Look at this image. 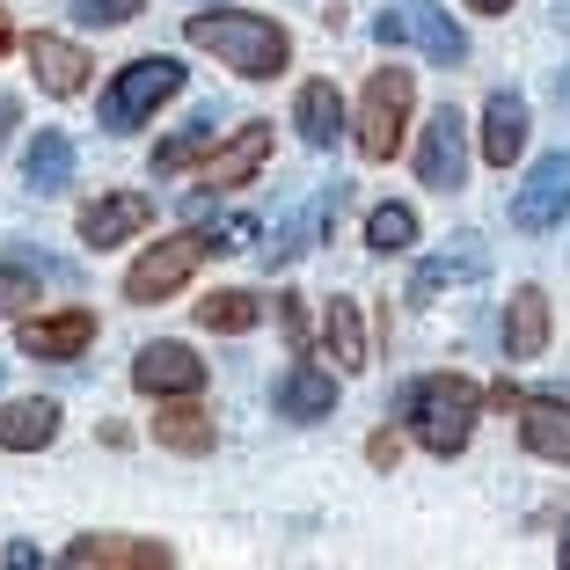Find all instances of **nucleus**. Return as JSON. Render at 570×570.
I'll use <instances>...</instances> for the list:
<instances>
[{
    "mask_svg": "<svg viewBox=\"0 0 570 570\" xmlns=\"http://www.w3.org/2000/svg\"><path fill=\"white\" fill-rule=\"evenodd\" d=\"M184 37L198 51H213L219 67L242 73V81H278V73L293 67V30H285L278 16H249V8L205 0V16H184Z\"/></svg>",
    "mask_w": 570,
    "mask_h": 570,
    "instance_id": "1",
    "label": "nucleus"
},
{
    "mask_svg": "<svg viewBox=\"0 0 570 570\" xmlns=\"http://www.w3.org/2000/svg\"><path fill=\"white\" fill-rule=\"evenodd\" d=\"M395 417L417 432L424 453L453 461V453H469L475 424H483V395H475L469 373H424V381L395 387Z\"/></svg>",
    "mask_w": 570,
    "mask_h": 570,
    "instance_id": "2",
    "label": "nucleus"
},
{
    "mask_svg": "<svg viewBox=\"0 0 570 570\" xmlns=\"http://www.w3.org/2000/svg\"><path fill=\"white\" fill-rule=\"evenodd\" d=\"M176 96H184V59H168V51L125 59V67L102 81L96 125H102V132H139V125H147L161 102H176Z\"/></svg>",
    "mask_w": 570,
    "mask_h": 570,
    "instance_id": "3",
    "label": "nucleus"
},
{
    "mask_svg": "<svg viewBox=\"0 0 570 570\" xmlns=\"http://www.w3.org/2000/svg\"><path fill=\"white\" fill-rule=\"evenodd\" d=\"M410 118H417V73L403 67L366 73V96H358V118H352L358 161H395V147L410 139Z\"/></svg>",
    "mask_w": 570,
    "mask_h": 570,
    "instance_id": "4",
    "label": "nucleus"
},
{
    "mask_svg": "<svg viewBox=\"0 0 570 570\" xmlns=\"http://www.w3.org/2000/svg\"><path fill=\"white\" fill-rule=\"evenodd\" d=\"M373 37H381V45H417L432 67H461V59H469V30H461L439 0H387L381 16H373Z\"/></svg>",
    "mask_w": 570,
    "mask_h": 570,
    "instance_id": "5",
    "label": "nucleus"
},
{
    "mask_svg": "<svg viewBox=\"0 0 570 570\" xmlns=\"http://www.w3.org/2000/svg\"><path fill=\"white\" fill-rule=\"evenodd\" d=\"M198 264H205L198 227H184V235H161L154 249H139V264H132V271H125V301H132V307H161V301H176Z\"/></svg>",
    "mask_w": 570,
    "mask_h": 570,
    "instance_id": "6",
    "label": "nucleus"
},
{
    "mask_svg": "<svg viewBox=\"0 0 570 570\" xmlns=\"http://www.w3.org/2000/svg\"><path fill=\"white\" fill-rule=\"evenodd\" d=\"M264 161H271V125L249 118L242 132H227V139L213 147V161H205V176H198V198H190V213H205V205L227 198V190H249L256 176H264Z\"/></svg>",
    "mask_w": 570,
    "mask_h": 570,
    "instance_id": "7",
    "label": "nucleus"
},
{
    "mask_svg": "<svg viewBox=\"0 0 570 570\" xmlns=\"http://www.w3.org/2000/svg\"><path fill=\"white\" fill-rule=\"evenodd\" d=\"M417 184L439 190V198H453V190L469 184V118L453 102H439L417 132Z\"/></svg>",
    "mask_w": 570,
    "mask_h": 570,
    "instance_id": "8",
    "label": "nucleus"
},
{
    "mask_svg": "<svg viewBox=\"0 0 570 570\" xmlns=\"http://www.w3.org/2000/svg\"><path fill=\"white\" fill-rule=\"evenodd\" d=\"M570 219V154H541L527 168V184L512 190V227L520 235H549Z\"/></svg>",
    "mask_w": 570,
    "mask_h": 570,
    "instance_id": "9",
    "label": "nucleus"
},
{
    "mask_svg": "<svg viewBox=\"0 0 570 570\" xmlns=\"http://www.w3.org/2000/svg\"><path fill=\"white\" fill-rule=\"evenodd\" d=\"M16 344H22V358L73 366V358L96 344V315H88V307H45V315H22L16 322Z\"/></svg>",
    "mask_w": 570,
    "mask_h": 570,
    "instance_id": "10",
    "label": "nucleus"
},
{
    "mask_svg": "<svg viewBox=\"0 0 570 570\" xmlns=\"http://www.w3.org/2000/svg\"><path fill=\"white\" fill-rule=\"evenodd\" d=\"M205 381H213L205 358L190 352V344H176V336L139 344V352H132V387H139V395H154V403H161V395H205Z\"/></svg>",
    "mask_w": 570,
    "mask_h": 570,
    "instance_id": "11",
    "label": "nucleus"
},
{
    "mask_svg": "<svg viewBox=\"0 0 570 570\" xmlns=\"http://www.w3.org/2000/svg\"><path fill=\"white\" fill-rule=\"evenodd\" d=\"M73 227H81L88 249H125L132 235H147V227H154V198H147V190H102V198L81 205Z\"/></svg>",
    "mask_w": 570,
    "mask_h": 570,
    "instance_id": "12",
    "label": "nucleus"
},
{
    "mask_svg": "<svg viewBox=\"0 0 570 570\" xmlns=\"http://www.w3.org/2000/svg\"><path fill=\"white\" fill-rule=\"evenodd\" d=\"M59 563L67 570H168L176 549L168 541H139V534H81V541H67Z\"/></svg>",
    "mask_w": 570,
    "mask_h": 570,
    "instance_id": "13",
    "label": "nucleus"
},
{
    "mask_svg": "<svg viewBox=\"0 0 570 570\" xmlns=\"http://www.w3.org/2000/svg\"><path fill=\"white\" fill-rule=\"evenodd\" d=\"M527 139H534V110H527L520 88H498V96L483 102V132H475V147H483L490 168H512L527 154Z\"/></svg>",
    "mask_w": 570,
    "mask_h": 570,
    "instance_id": "14",
    "label": "nucleus"
},
{
    "mask_svg": "<svg viewBox=\"0 0 570 570\" xmlns=\"http://www.w3.org/2000/svg\"><path fill=\"white\" fill-rule=\"evenodd\" d=\"M30 73H37V88H45L51 102H67V96H81V88H88L96 59H88V51L73 45V37L37 30V37H30Z\"/></svg>",
    "mask_w": 570,
    "mask_h": 570,
    "instance_id": "15",
    "label": "nucleus"
},
{
    "mask_svg": "<svg viewBox=\"0 0 570 570\" xmlns=\"http://www.w3.org/2000/svg\"><path fill=\"white\" fill-rule=\"evenodd\" d=\"M271 410H278L285 424H322L336 410V373L293 358V373H278V387H271Z\"/></svg>",
    "mask_w": 570,
    "mask_h": 570,
    "instance_id": "16",
    "label": "nucleus"
},
{
    "mask_svg": "<svg viewBox=\"0 0 570 570\" xmlns=\"http://www.w3.org/2000/svg\"><path fill=\"white\" fill-rule=\"evenodd\" d=\"M520 446L534 453V461H556V469H570V403L563 395H520Z\"/></svg>",
    "mask_w": 570,
    "mask_h": 570,
    "instance_id": "17",
    "label": "nucleus"
},
{
    "mask_svg": "<svg viewBox=\"0 0 570 570\" xmlns=\"http://www.w3.org/2000/svg\"><path fill=\"white\" fill-rule=\"evenodd\" d=\"M51 439H59V403H51V395L0 403V453H45Z\"/></svg>",
    "mask_w": 570,
    "mask_h": 570,
    "instance_id": "18",
    "label": "nucleus"
},
{
    "mask_svg": "<svg viewBox=\"0 0 570 570\" xmlns=\"http://www.w3.org/2000/svg\"><path fill=\"white\" fill-rule=\"evenodd\" d=\"M154 446H168V453H213L219 446V424L205 417L190 395H161V417H154Z\"/></svg>",
    "mask_w": 570,
    "mask_h": 570,
    "instance_id": "19",
    "label": "nucleus"
},
{
    "mask_svg": "<svg viewBox=\"0 0 570 570\" xmlns=\"http://www.w3.org/2000/svg\"><path fill=\"white\" fill-rule=\"evenodd\" d=\"M293 132L315 154H330L336 139H344V96H336V81H301V96H293Z\"/></svg>",
    "mask_w": 570,
    "mask_h": 570,
    "instance_id": "20",
    "label": "nucleus"
},
{
    "mask_svg": "<svg viewBox=\"0 0 570 570\" xmlns=\"http://www.w3.org/2000/svg\"><path fill=\"white\" fill-rule=\"evenodd\" d=\"M549 352V293L541 285H520L512 293V307H504V358H541Z\"/></svg>",
    "mask_w": 570,
    "mask_h": 570,
    "instance_id": "21",
    "label": "nucleus"
},
{
    "mask_svg": "<svg viewBox=\"0 0 570 570\" xmlns=\"http://www.w3.org/2000/svg\"><path fill=\"white\" fill-rule=\"evenodd\" d=\"M322 352L336 358V373H366V315H358V301H344L336 293L330 307H322Z\"/></svg>",
    "mask_w": 570,
    "mask_h": 570,
    "instance_id": "22",
    "label": "nucleus"
},
{
    "mask_svg": "<svg viewBox=\"0 0 570 570\" xmlns=\"http://www.w3.org/2000/svg\"><path fill=\"white\" fill-rule=\"evenodd\" d=\"M483 271H490L483 242H475V235H453V242H446V256H432V264L417 271V285H410V307H424L439 285H453V278L469 285V278H483Z\"/></svg>",
    "mask_w": 570,
    "mask_h": 570,
    "instance_id": "23",
    "label": "nucleus"
},
{
    "mask_svg": "<svg viewBox=\"0 0 570 570\" xmlns=\"http://www.w3.org/2000/svg\"><path fill=\"white\" fill-rule=\"evenodd\" d=\"M213 147H219V110H198V118L184 125V132L176 139H161V147H154V176H184L190 161H213Z\"/></svg>",
    "mask_w": 570,
    "mask_h": 570,
    "instance_id": "24",
    "label": "nucleus"
},
{
    "mask_svg": "<svg viewBox=\"0 0 570 570\" xmlns=\"http://www.w3.org/2000/svg\"><path fill=\"white\" fill-rule=\"evenodd\" d=\"M22 184H30L37 198L67 190V184H73V139H67V132H37L30 154H22Z\"/></svg>",
    "mask_w": 570,
    "mask_h": 570,
    "instance_id": "25",
    "label": "nucleus"
},
{
    "mask_svg": "<svg viewBox=\"0 0 570 570\" xmlns=\"http://www.w3.org/2000/svg\"><path fill=\"white\" fill-rule=\"evenodd\" d=\"M190 315H198V330H213V336H249L256 322H264V301H256V293H235V285H213Z\"/></svg>",
    "mask_w": 570,
    "mask_h": 570,
    "instance_id": "26",
    "label": "nucleus"
},
{
    "mask_svg": "<svg viewBox=\"0 0 570 570\" xmlns=\"http://www.w3.org/2000/svg\"><path fill=\"white\" fill-rule=\"evenodd\" d=\"M366 249L373 256H410V249H417V213L395 205V198L373 205V213H366Z\"/></svg>",
    "mask_w": 570,
    "mask_h": 570,
    "instance_id": "27",
    "label": "nucleus"
},
{
    "mask_svg": "<svg viewBox=\"0 0 570 570\" xmlns=\"http://www.w3.org/2000/svg\"><path fill=\"white\" fill-rule=\"evenodd\" d=\"M30 307H45V278H37V264L30 256H8V264H0V315H30Z\"/></svg>",
    "mask_w": 570,
    "mask_h": 570,
    "instance_id": "28",
    "label": "nucleus"
},
{
    "mask_svg": "<svg viewBox=\"0 0 570 570\" xmlns=\"http://www.w3.org/2000/svg\"><path fill=\"white\" fill-rule=\"evenodd\" d=\"M315 235H322V213H285L278 235H271V249H264V264L271 271H278V264H301V256L315 249Z\"/></svg>",
    "mask_w": 570,
    "mask_h": 570,
    "instance_id": "29",
    "label": "nucleus"
},
{
    "mask_svg": "<svg viewBox=\"0 0 570 570\" xmlns=\"http://www.w3.org/2000/svg\"><path fill=\"white\" fill-rule=\"evenodd\" d=\"M256 235H264V227H256L249 213H235V219H205V227H198L205 256H242V249H249Z\"/></svg>",
    "mask_w": 570,
    "mask_h": 570,
    "instance_id": "30",
    "label": "nucleus"
},
{
    "mask_svg": "<svg viewBox=\"0 0 570 570\" xmlns=\"http://www.w3.org/2000/svg\"><path fill=\"white\" fill-rule=\"evenodd\" d=\"M81 30H118V22H132V16H147V0H73L67 8Z\"/></svg>",
    "mask_w": 570,
    "mask_h": 570,
    "instance_id": "31",
    "label": "nucleus"
},
{
    "mask_svg": "<svg viewBox=\"0 0 570 570\" xmlns=\"http://www.w3.org/2000/svg\"><path fill=\"white\" fill-rule=\"evenodd\" d=\"M278 330H285V344H293V358L315 352V336H307V301H301V293H278Z\"/></svg>",
    "mask_w": 570,
    "mask_h": 570,
    "instance_id": "32",
    "label": "nucleus"
},
{
    "mask_svg": "<svg viewBox=\"0 0 570 570\" xmlns=\"http://www.w3.org/2000/svg\"><path fill=\"white\" fill-rule=\"evenodd\" d=\"M366 461H373V469H395V461H403V439H395V432H373Z\"/></svg>",
    "mask_w": 570,
    "mask_h": 570,
    "instance_id": "33",
    "label": "nucleus"
},
{
    "mask_svg": "<svg viewBox=\"0 0 570 570\" xmlns=\"http://www.w3.org/2000/svg\"><path fill=\"white\" fill-rule=\"evenodd\" d=\"M16 125H22V102L0 88V154H8V139H16Z\"/></svg>",
    "mask_w": 570,
    "mask_h": 570,
    "instance_id": "34",
    "label": "nucleus"
},
{
    "mask_svg": "<svg viewBox=\"0 0 570 570\" xmlns=\"http://www.w3.org/2000/svg\"><path fill=\"white\" fill-rule=\"evenodd\" d=\"M475 16H512V8H520V0H469Z\"/></svg>",
    "mask_w": 570,
    "mask_h": 570,
    "instance_id": "35",
    "label": "nucleus"
},
{
    "mask_svg": "<svg viewBox=\"0 0 570 570\" xmlns=\"http://www.w3.org/2000/svg\"><path fill=\"white\" fill-rule=\"evenodd\" d=\"M16 45V22H8V8H0V51Z\"/></svg>",
    "mask_w": 570,
    "mask_h": 570,
    "instance_id": "36",
    "label": "nucleus"
},
{
    "mask_svg": "<svg viewBox=\"0 0 570 570\" xmlns=\"http://www.w3.org/2000/svg\"><path fill=\"white\" fill-rule=\"evenodd\" d=\"M556 563H563V570H570V527H563V541H556Z\"/></svg>",
    "mask_w": 570,
    "mask_h": 570,
    "instance_id": "37",
    "label": "nucleus"
},
{
    "mask_svg": "<svg viewBox=\"0 0 570 570\" xmlns=\"http://www.w3.org/2000/svg\"><path fill=\"white\" fill-rule=\"evenodd\" d=\"M556 96H563V110H570V67H563V81H556Z\"/></svg>",
    "mask_w": 570,
    "mask_h": 570,
    "instance_id": "38",
    "label": "nucleus"
},
{
    "mask_svg": "<svg viewBox=\"0 0 570 570\" xmlns=\"http://www.w3.org/2000/svg\"><path fill=\"white\" fill-rule=\"evenodd\" d=\"M563 30H570V8H563Z\"/></svg>",
    "mask_w": 570,
    "mask_h": 570,
    "instance_id": "39",
    "label": "nucleus"
},
{
    "mask_svg": "<svg viewBox=\"0 0 570 570\" xmlns=\"http://www.w3.org/2000/svg\"><path fill=\"white\" fill-rule=\"evenodd\" d=\"M0 373H8V366H0Z\"/></svg>",
    "mask_w": 570,
    "mask_h": 570,
    "instance_id": "40",
    "label": "nucleus"
}]
</instances>
